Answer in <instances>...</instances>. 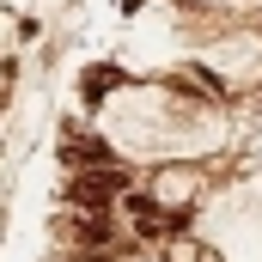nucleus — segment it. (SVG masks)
Listing matches in <instances>:
<instances>
[{
  "mask_svg": "<svg viewBox=\"0 0 262 262\" xmlns=\"http://www.w3.org/2000/svg\"><path fill=\"white\" fill-rule=\"evenodd\" d=\"M116 85V67H92L85 73V98H98V92H110Z\"/></svg>",
  "mask_w": 262,
  "mask_h": 262,
  "instance_id": "obj_3",
  "label": "nucleus"
},
{
  "mask_svg": "<svg viewBox=\"0 0 262 262\" xmlns=\"http://www.w3.org/2000/svg\"><path fill=\"white\" fill-rule=\"evenodd\" d=\"M116 195H128V183H122V171H110V165H104V171H79V177H73V201H79L85 213H104Z\"/></svg>",
  "mask_w": 262,
  "mask_h": 262,
  "instance_id": "obj_1",
  "label": "nucleus"
},
{
  "mask_svg": "<svg viewBox=\"0 0 262 262\" xmlns=\"http://www.w3.org/2000/svg\"><path fill=\"white\" fill-rule=\"evenodd\" d=\"M79 244H98V250H104V244H110V220H104V213H85V220H79Z\"/></svg>",
  "mask_w": 262,
  "mask_h": 262,
  "instance_id": "obj_2",
  "label": "nucleus"
}]
</instances>
